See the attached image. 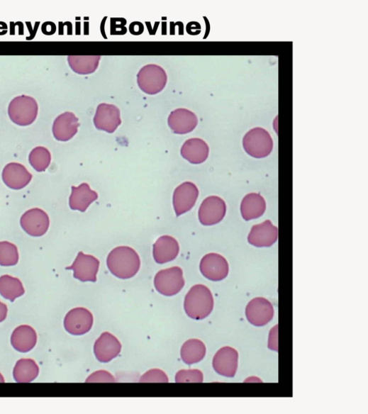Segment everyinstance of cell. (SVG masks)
<instances>
[{
    "label": "cell",
    "mask_w": 368,
    "mask_h": 414,
    "mask_svg": "<svg viewBox=\"0 0 368 414\" xmlns=\"http://www.w3.org/2000/svg\"><path fill=\"white\" fill-rule=\"evenodd\" d=\"M25 289L20 279L9 275L0 277V294L13 302L25 293Z\"/></svg>",
    "instance_id": "f1b7e54d"
},
{
    "label": "cell",
    "mask_w": 368,
    "mask_h": 414,
    "mask_svg": "<svg viewBox=\"0 0 368 414\" xmlns=\"http://www.w3.org/2000/svg\"><path fill=\"white\" fill-rule=\"evenodd\" d=\"M168 123L176 134L185 135L192 132L198 125V118L191 111L180 108L171 113Z\"/></svg>",
    "instance_id": "44dd1931"
},
{
    "label": "cell",
    "mask_w": 368,
    "mask_h": 414,
    "mask_svg": "<svg viewBox=\"0 0 368 414\" xmlns=\"http://www.w3.org/2000/svg\"><path fill=\"white\" fill-rule=\"evenodd\" d=\"M179 253V245L174 237L165 235L157 239L153 245V257L157 264H165L177 258Z\"/></svg>",
    "instance_id": "ffe728a7"
},
{
    "label": "cell",
    "mask_w": 368,
    "mask_h": 414,
    "mask_svg": "<svg viewBox=\"0 0 368 414\" xmlns=\"http://www.w3.org/2000/svg\"><path fill=\"white\" fill-rule=\"evenodd\" d=\"M199 196V189L191 182H184L174 192L173 203L177 216L179 217L190 211Z\"/></svg>",
    "instance_id": "9a60e30c"
},
{
    "label": "cell",
    "mask_w": 368,
    "mask_h": 414,
    "mask_svg": "<svg viewBox=\"0 0 368 414\" xmlns=\"http://www.w3.org/2000/svg\"><path fill=\"white\" fill-rule=\"evenodd\" d=\"M87 383H115L116 379L108 371H99L92 374Z\"/></svg>",
    "instance_id": "836d02e7"
},
{
    "label": "cell",
    "mask_w": 368,
    "mask_h": 414,
    "mask_svg": "<svg viewBox=\"0 0 368 414\" xmlns=\"http://www.w3.org/2000/svg\"><path fill=\"white\" fill-rule=\"evenodd\" d=\"M245 315L251 325L255 327H262L273 320L274 308L269 300L257 297L252 299L247 305Z\"/></svg>",
    "instance_id": "ba28073f"
},
{
    "label": "cell",
    "mask_w": 368,
    "mask_h": 414,
    "mask_svg": "<svg viewBox=\"0 0 368 414\" xmlns=\"http://www.w3.org/2000/svg\"><path fill=\"white\" fill-rule=\"evenodd\" d=\"M0 383L1 384L5 383V379L1 374H0Z\"/></svg>",
    "instance_id": "8d00e7d4"
},
{
    "label": "cell",
    "mask_w": 368,
    "mask_h": 414,
    "mask_svg": "<svg viewBox=\"0 0 368 414\" xmlns=\"http://www.w3.org/2000/svg\"><path fill=\"white\" fill-rule=\"evenodd\" d=\"M238 359L239 354L235 348L222 347L213 358V369L223 376L233 378L238 371Z\"/></svg>",
    "instance_id": "5bb4252c"
},
{
    "label": "cell",
    "mask_w": 368,
    "mask_h": 414,
    "mask_svg": "<svg viewBox=\"0 0 368 414\" xmlns=\"http://www.w3.org/2000/svg\"><path fill=\"white\" fill-rule=\"evenodd\" d=\"M206 346L199 340L192 339L186 341L181 349L182 360L187 365L198 364L206 355Z\"/></svg>",
    "instance_id": "4316f807"
},
{
    "label": "cell",
    "mask_w": 368,
    "mask_h": 414,
    "mask_svg": "<svg viewBox=\"0 0 368 414\" xmlns=\"http://www.w3.org/2000/svg\"><path fill=\"white\" fill-rule=\"evenodd\" d=\"M214 308V298L206 286L197 284L188 292L184 300L186 315L195 320H201L209 316Z\"/></svg>",
    "instance_id": "7a4b0ae2"
},
{
    "label": "cell",
    "mask_w": 368,
    "mask_h": 414,
    "mask_svg": "<svg viewBox=\"0 0 368 414\" xmlns=\"http://www.w3.org/2000/svg\"><path fill=\"white\" fill-rule=\"evenodd\" d=\"M79 127V119L71 112H66L58 116L52 125V131L55 138L62 142L72 139Z\"/></svg>",
    "instance_id": "d6986e66"
},
{
    "label": "cell",
    "mask_w": 368,
    "mask_h": 414,
    "mask_svg": "<svg viewBox=\"0 0 368 414\" xmlns=\"http://www.w3.org/2000/svg\"><path fill=\"white\" fill-rule=\"evenodd\" d=\"M4 184L11 189L21 190L26 188L32 181L33 175L22 164L11 163L3 171Z\"/></svg>",
    "instance_id": "ac0fdd59"
},
{
    "label": "cell",
    "mask_w": 368,
    "mask_h": 414,
    "mask_svg": "<svg viewBox=\"0 0 368 414\" xmlns=\"http://www.w3.org/2000/svg\"><path fill=\"white\" fill-rule=\"evenodd\" d=\"M121 123V111L118 107L106 103L98 106L94 118V124L96 129L113 133Z\"/></svg>",
    "instance_id": "30bf717a"
},
{
    "label": "cell",
    "mask_w": 368,
    "mask_h": 414,
    "mask_svg": "<svg viewBox=\"0 0 368 414\" xmlns=\"http://www.w3.org/2000/svg\"><path fill=\"white\" fill-rule=\"evenodd\" d=\"M38 105L36 100L28 95L15 97L9 106V116L11 121L19 126H28L36 120Z\"/></svg>",
    "instance_id": "3957f363"
},
{
    "label": "cell",
    "mask_w": 368,
    "mask_h": 414,
    "mask_svg": "<svg viewBox=\"0 0 368 414\" xmlns=\"http://www.w3.org/2000/svg\"><path fill=\"white\" fill-rule=\"evenodd\" d=\"M137 81L139 88L143 92L154 95L160 93L165 88L168 77L162 67L148 65L139 71Z\"/></svg>",
    "instance_id": "5b68a950"
},
{
    "label": "cell",
    "mask_w": 368,
    "mask_h": 414,
    "mask_svg": "<svg viewBox=\"0 0 368 414\" xmlns=\"http://www.w3.org/2000/svg\"><path fill=\"white\" fill-rule=\"evenodd\" d=\"M31 167L38 172H44L51 162V154L45 147L38 146L31 150L28 157Z\"/></svg>",
    "instance_id": "f546056e"
},
{
    "label": "cell",
    "mask_w": 368,
    "mask_h": 414,
    "mask_svg": "<svg viewBox=\"0 0 368 414\" xmlns=\"http://www.w3.org/2000/svg\"><path fill=\"white\" fill-rule=\"evenodd\" d=\"M279 238V229L270 220L253 226L248 235V242L257 247H269Z\"/></svg>",
    "instance_id": "2e32d148"
},
{
    "label": "cell",
    "mask_w": 368,
    "mask_h": 414,
    "mask_svg": "<svg viewBox=\"0 0 368 414\" xmlns=\"http://www.w3.org/2000/svg\"><path fill=\"white\" fill-rule=\"evenodd\" d=\"M8 310L7 305L0 301V323L6 320L8 315Z\"/></svg>",
    "instance_id": "d590c367"
},
{
    "label": "cell",
    "mask_w": 368,
    "mask_h": 414,
    "mask_svg": "<svg viewBox=\"0 0 368 414\" xmlns=\"http://www.w3.org/2000/svg\"><path fill=\"white\" fill-rule=\"evenodd\" d=\"M38 340L35 330L29 325L17 328L11 336L13 347L20 352H28L32 350Z\"/></svg>",
    "instance_id": "d4e9b609"
},
{
    "label": "cell",
    "mask_w": 368,
    "mask_h": 414,
    "mask_svg": "<svg viewBox=\"0 0 368 414\" xmlns=\"http://www.w3.org/2000/svg\"><path fill=\"white\" fill-rule=\"evenodd\" d=\"M22 229L31 237L43 236L48 230L50 218L41 209L33 208L26 211L21 218Z\"/></svg>",
    "instance_id": "7c38bea8"
},
{
    "label": "cell",
    "mask_w": 368,
    "mask_h": 414,
    "mask_svg": "<svg viewBox=\"0 0 368 414\" xmlns=\"http://www.w3.org/2000/svg\"><path fill=\"white\" fill-rule=\"evenodd\" d=\"M100 56H69V65L75 73L87 75L94 73L98 68Z\"/></svg>",
    "instance_id": "83f0119b"
},
{
    "label": "cell",
    "mask_w": 368,
    "mask_h": 414,
    "mask_svg": "<svg viewBox=\"0 0 368 414\" xmlns=\"http://www.w3.org/2000/svg\"><path fill=\"white\" fill-rule=\"evenodd\" d=\"M19 262L17 246L8 241L0 242V266L14 267Z\"/></svg>",
    "instance_id": "4dcf8cb0"
},
{
    "label": "cell",
    "mask_w": 368,
    "mask_h": 414,
    "mask_svg": "<svg viewBox=\"0 0 368 414\" xmlns=\"http://www.w3.org/2000/svg\"><path fill=\"white\" fill-rule=\"evenodd\" d=\"M140 383H169V378L163 371L152 369L140 378Z\"/></svg>",
    "instance_id": "d6a6232c"
},
{
    "label": "cell",
    "mask_w": 368,
    "mask_h": 414,
    "mask_svg": "<svg viewBox=\"0 0 368 414\" xmlns=\"http://www.w3.org/2000/svg\"><path fill=\"white\" fill-rule=\"evenodd\" d=\"M110 272L117 278L129 279L140 270V259L137 252L128 246H121L113 250L107 259Z\"/></svg>",
    "instance_id": "6da1fadb"
},
{
    "label": "cell",
    "mask_w": 368,
    "mask_h": 414,
    "mask_svg": "<svg viewBox=\"0 0 368 414\" xmlns=\"http://www.w3.org/2000/svg\"><path fill=\"white\" fill-rule=\"evenodd\" d=\"M99 262L95 257L79 252L74 264L67 268L74 272V277L82 282H96Z\"/></svg>",
    "instance_id": "4fadbf2b"
},
{
    "label": "cell",
    "mask_w": 368,
    "mask_h": 414,
    "mask_svg": "<svg viewBox=\"0 0 368 414\" xmlns=\"http://www.w3.org/2000/svg\"><path fill=\"white\" fill-rule=\"evenodd\" d=\"M201 274L212 281H221L229 274V264L225 257L218 253L204 255L200 263Z\"/></svg>",
    "instance_id": "9c48e42d"
},
{
    "label": "cell",
    "mask_w": 368,
    "mask_h": 414,
    "mask_svg": "<svg viewBox=\"0 0 368 414\" xmlns=\"http://www.w3.org/2000/svg\"><path fill=\"white\" fill-rule=\"evenodd\" d=\"M227 212L225 201L216 196L205 198L200 206L199 220L204 226H212L223 221Z\"/></svg>",
    "instance_id": "52a82bcc"
},
{
    "label": "cell",
    "mask_w": 368,
    "mask_h": 414,
    "mask_svg": "<svg viewBox=\"0 0 368 414\" xmlns=\"http://www.w3.org/2000/svg\"><path fill=\"white\" fill-rule=\"evenodd\" d=\"M242 145L245 152L255 159L269 157L274 149V140L270 133L261 128L249 130L243 138Z\"/></svg>",
    "instance_id": "277c9868"
},
{
    "label": "cell",
    "mask_w": 368,
    "mask_h": 414,
    "mask_svg": "<svg viewBox=\"0 0 368 414\" xmlns=\"http://www.w3.org/2000/svg\"><path fill=\"white\" fill-rule=\"evenodd\" d=\"M97 198V193L92 191L88 184L83 183L77 187H72L69 206L72 211L84 213Z\"/></svg>",
    "instance_id": "cb8c5ba5"
},
{
    "label": "cell",
    "mask_w": 368,
    "mask_h": 414,
    "mask_svg": "<svg viewBox=\"0 0 368 414\" xmlns=\"http://www.w3.org/2000/svg\"><path fill=\"white\" fill-rule=\"evenodd\" d=\"M278 325H277L270 332L269 347L271 349L278 351Z\"/></svg>",
    "instance_id": "e575fe53"
},
{
    "label": "cell",
    "mask_w": 368,
    "mask_h": 414,
    "mask_svg": "<svg viewBox=\"0 0 368 414\" xmlns=\"http://www.w3.org/2000/svg\"><path fill=\"white\" fill-rule=\"evenodd\" d=\"M156 291L162 295L172 296L179 293L185 285L183 271L179 267H172L157 273L154 279Z\"/></svg>",
    "instance_id": "8992f818"
},
{
    "label": "cell",
    "mask_w": 368,
    "mask_h": 414,
    "mask_svg": "<svg viewBox=\"0 0 368 414\" xmlns=\"http://www.w3.org/2000/svg\"><path fill=\"white\" fill-rule=\"evenodd\" d=\"M208 153V145L200 138H191L186 140L181 149L182 157L192 164H201L206 162Z\"/></svg>",
    "instance_id": "7402d4cb"
},
{
    "label": "cell",
    "mask_w": 368,
    "mask_h": 414,
    "mask_svg": "<svg viewBox=\"0 0 368 414\" xmlns=\"http://www.w3.org/2000/svg\"><path fill=\"white\" fill-rule=\"evenodd\" d=\"M39 374V367L33 359H21L13 370V377L17 383L33 381Z\"/></svg>",
    "instance_id": "484cf974"
},
{
    "label": "cell",
    "mask_w": 368,
    "mask_h": 414,
    "mask_svg": "<svg viewBox=\"0 0 368 414\" xmlns=\"http://www.w3.org/2000/svg\"><path fill=\"white\" fill-rule=\"evenodd\" d=\"M203 376L199 370H182L179 371L175 378L176 383H202Z\"/></svg>",
    "instance_id": "1f68e13d"
},
{
    "label": "cell",
    "mask_w": 368,
    "mask_h": 414,
    "mask_svg": "<svg viewBox=\"0 0 368 414\" xmlns=\"http://www.w3.org/2000/svg\"><path fill=\"white\" fill-rule=\"evenodd\" d=\"M267 203L264 197L257 193L247 194L242 199L240 212L245 221L257 219L265 213Z\"/></svg>",
    "instance_id": "603a6c76"
},
{
    "label": "cell",
    "mask_w": 368,
    "mask_h": 414,
    "mask_svg": "<svg viewBox=\"0 0 368 414\" xmlns=\"http://www.w3.org/2000/svg\"><path fill=\"white\" fill-rule=\"evenodd\" d=\"M94 323L92 314L83 307L72 309L65 319V328L72 335H83L89 332Z\"/></svg>",
    "instance_id": "8fae6325"
},
{
    "label": "cell",
    "mask_w": 368,
    "mask_h": 414,
    "mask_svg": "<svg viewBox=\"0 0 368 414\" xmlns=\"http://www.w3.org/2000/svg\"><path fill=\"white\" fill-rule=\"evenodd\" d=\"M122 349L120 341L112 334L104 332L96 341L94 352L96 359L101 362H109L117 357Z\"/></svg>",
    "instance_id": "e0dca14e"
}]
</instances>
